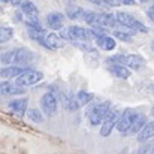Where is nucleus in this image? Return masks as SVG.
Segmentation results:
<instances>
[{"mask_svg":"<svg viewBox=\"0 0 154 154\" xmlns=\"http://www.w3.org/2000/svg\"><path fill=\"white\" fill-rule=\"evenodd\" d=\"M61 39H66V41H72L75 44H79V42H88L93 39V35H91V30L90 29H84V27H79V26H70V27H66L61 30L60 33Z\"/></svg>","mask_w":154,"mask_h":154,"instance_id":"nucleus-1","label":"nucleus"},{"mask_svg":"<svg viewBox=\"0 0 154 154\" xmlns=\"http://www.w3.org/2000/svg\"><path fill=\"white\" fill-rule=\"evenodd\" d=\"M115 18H117V21H118L120 26L133 30V33L135 32H138V33H147L148 32V27L144 23H141L138 18H135L133 15H130L129 12H117L115 14Z\"/></svg>","mask_w":154,"mask_h":154,"instance_id":"nucleus-2","label":"nucleus"},{"mask_svg":"<svg viewBox=\"0 0 154 154\" xmlns=\"http://www.w3.org/2000/svg\"><path fill=\"white\" fill-rule=\"evenodd\" d=\"M32 60H33V54L26 48L11 50V51H6L2 55V61L6 63V64H12V63L26 64V63H30Z\"/></svg>","mask_w":154,"mask_h":154,"instance_id":"nucleus-3","label":"nucleus"},{"mask_svg":"<svg viewBox=\"0 0 154 154\" xmlns=\"http://www.w3.org/2000/svg\"><path fill=\"white\" fill-rule=\"evenodd\" d=\"M109 111H111L109 102H100V103L93 105V106L90 108V111H88L90 124H91V126H97V124L102 126V123L105 121V118H106V115L109 114Z\"/></svg>","mask_w":154,"mask_h":154,"instance_id":"nucleus-4","label":"nucleus"},{"mask_svg":"<svg viewBox=\"0 0 154 154\" xmlns=\"http://www.w3.org/2000/svg\"><path fill=\"white\" fill-rule=\"evenodd\" d=\"M136 115H138V112H136L135 109H132V108L124 109V111L121 112L120 120H118L117 130H118L120 133H123V135H127L129 130H130V127H132V124H133V121H135V117H136Z\"/></svg>","mask_w":154,"mask_h":154,"instance_id":"nucleus-5","label":"nucleus"},{"mask_svg":"<svg viewBox=\"0 0 154 154\" xmlns=\"http://www.w3.org/2000/svg\"><path fill=\"white\" fill-rule=\"evenodd\" d=\"M120 117H121V112H120L118 109H115V108H111L109 114L106 115L105 121L102 123V127H100V135H102L103 138L109 136V135H111V132H112V129H114V127H117Z\"/></svg>","mask_w":154,"mask_h":154,"instance_id":"nucleus-6","label":"nucleus"},{"mask_svg":"<svg viewBox=\"0 0 154 154\" xmlns=\"http://www.w3.org/2000/svg\"><path fill=\"white\" fill-rule=\"evenodd\" d=\"M44 73L33 70V69H27L26 72H23L18 78H15V84L21 85V87H27V85H35L39 81H42Z\"/></svg>","mask_w":154,"mask_h":154,"instance_id":"nucleus-7","label":"nucleus"},{"mask_svg":"<svg viewBox=\"0 0 154 154\" xmlns=\"http://www.w3.org/2000/svg\"><path fill=\"white\" fill-rule=\"evenodd\" d=\"M57 105H58V99L52 91H47L41 97V109L48 117H52L57 112Z\"/></svg>","mask_w":154,"mask_h":154,"instance_id":"nucleus-8","label":"nucleus"},{"mask_svg":"<svg viewBox=\"0 0 154 154\" xmlns=\"http://www.w3.org/2000/svg\"><path fill=\"white\" fill-rule=\"evenodd\" d=\"M41 44L48 50H60L64 47V41L61 39V36H58L55 33H47V36L44 38V41Z\"/></svg>","mask_w":154,"mask_h":154,"instance_id":"nucleus-9","label":"nucleus"},{"mask_svg":"<svg viewBox=\"0 0 154 154\" xmlns=\"http://www.w3.org/2000/svg\"><path fill=\"white\" fill-rule=\"evenodd\" d=\"M47 24L52 30H63L64 27V15L61 12H51L47 17Z\"/></svg>","mask_w":154,"mask_h":154,"instance_id":"nucleus-10","label":"nucleus"},{"mask_svg":"<svg viewBox=\"0 0 154 154\" xmlns=\"http://www.w3.org/2000/svg\"><path fill=\"white\" fill-rule=\"evenodd\" d=\"M21 12L26 14L30 21H39L38 17H39V11H38V6L32 2V0H24L23 5H21Z\"/></svg>","mask_w":154,"mask_h":154,"instance_id":"nucleus-11","label":"nucleus"},{"mask_svg":"<svg viewBox=\"0 0 154 154\" xmlns=\"http://www.w3.org/2000/svg\"><path fill=\"white\" fill-rule=\"evenodd\" d=\"M0 91H2V94L9 96V94H23L26 90H24V87H21V85H18V84L3 81L2 85H0Z\"/></svg>","mask_w":154,"mask_h":154,"instance_id":"nucleus-12","label":"nucleus"},{"mask_svg":"<svg viewBox=\"0 0 154 154\" xmlns=\"http://www.w3.org/2000/svg\"><path fill=\"white\" fill-rule=\"evenodd\" d=\"M144 64H145V60H144L141 55H138V54H129V55H126L124 66H127L130 70H132V69H133V70H138V69H141Z\"/></svg>","mask_w":154,"mask_h":154,"instance_id":"nucleus-13","label":"nucleus"},{"mask_svg":"<svg viewBox=\"0 0 154 154\" xmlns=\"http://www.w3.org/2000/svg\"><path fill=\"white\" fill-rule=\"evenodd\" d=\"M96 42H97V47L99 48H102L103 51H112L114 48H115V39L112 38V36H109V35H99L97 38H96Z\"/></svg>","mask_w":154,"mask_h":154,"instance_id":"nucleus-14","label":"nucleus"},{"mask_svg":"<svg viewBox=\"0 0 154 154\" xmlns=\"http://www.w3.org/2000/svg\"><path fill=\"white\" fill-rule=\"evenodd\" d=\"M27 99H15V100H11L9 102V109L12 111V112H15L17 115H20V117H23L24 114H26V111H27Z\"/></svg>","mask_w":154,"mask_h":154,"instance_id":"nucleus-15","label":"nucleus"},{"mask_svg":"<svg viewBox=\"0 0 154 154\" xmlns=\"http://www.w3.org/2000/svg\"><path fill=\"white\" fill-rule=\"evenodd\" d=\"M148 123H147V117L144 115V114H138L136 117H135V121H133V124H132V127H130V130H129V133L127 135H139L141 133V130L147 126Z\"/></svg>","mask_w":154,"mask_h":154,"instance_id":"nucleus-16","label":"nucleus"},{"mask_svg":"<svg viewBox=\"0 0 154 154\" xmlns=\"http://www.w3.org/2000/svg\"><path fill=\"white\" fill-rule=\"evenodd\" d=\"M109 69H111L112 75H115V76L120 78V79H127V78H130V75H132V70H130L127 66H124V64H112Z\"/></svg>","mask_w":154,"mask_h":154,"instance_id":"nucleus-17","label":"nucleus"},{"mask_svg":"<svg viewBox=\"0 0 154 154\" xmlns=\"http://www.w3.org/2000/svg\"><path fill=\"white\" fill-rule=\"evenodd\" d=\"M27 69L21 67V66H9V67H3L2 69V78H18L23 72H26Z\"/></svg>","mask_w":154,"mask_h":154,"instance_id":"nucleus-18","label":"nucleus"},{"mask_svg":"<svg viewBox=\"0 0 154 154\" xmlns=\"http://www.w3.org/2000/svg\"><path fill=\"white\" fill-rule=\"evenodd\" d=\"M84 14H85V11L76 5L67 6V9H66V15L70 20H84Z\"/></svg>","mask_w":154,"mask_h":154,"instance_id":"nucleus-19","label":"nucleus"},{"mask_svg":"<svg viewBox=\"0 0 154 154\" xmlns=\"http://www.w3.org/2000/svg\"><path fill=\"white\" fill-rule=\"evenodd\" d=\"M151 138H154V121L148 123V124L141 130V133L138 135V141H139V142H147V141H150Z\"/></svg>","mask_w":154,"mask_h":154,"instance_id":"nucleus-20","label":"nucleus"},{"mask_svg":"<svg viewBox=\"0 0 154 154\" xmlns=\"http://www.w3.org/2000/svg\"><path fill=\"white\" fill-rule=\"evenodd\" d=\"M76 99H78V102H79V105L82 106V105H87V103H90L91 100H93V94L91 93H88V91H84V90H79L76 94Z\"/></svg>","mask_w":154,"mask_h":154,"instance_id":"nucleus-21","label":"nucleus"},{"mask_svg":"<svg viewBox=\"0 0 154 154\" xmlns=\"http://www.w3.org/2000/svg\"><path fill=\"white\" fill-rule=\"evenodd\" d=\"M12 36H14V29H12V27L3 26V27L0 29V42H2V44L8 42Z\"/></svg>","mask_w":154,"mask_h":154,"instance_id":"nucleus-22","label":"nucleus"},{"mask_svg":"<svg viewBox=\"0 0 154 154\" xmlns=\"http://www.w3.org/2000/svg\"><path fill=\"white\" fill-rule=\"evenodd\" d=\"M27 115L33 123H44V115H42V111L39 109H29Z\"/></svg>","mask_w":154,"mask_h":154,"instance_id":"nucleus-23","label":"nucleus"},{"mask_svg":"<svg viewBox=\"0 0 154 154\" xmlns=\"http://www.w3.org/2000/svg\"><path fill=\"white\" fill-rule=\"evenodd\" d=\"M64 103H66V108H67L69 111H78V108L81 106L79 102H78V99H76V96H73V94L67 96Z\"/></svg>","mask_w":154,"mask_h":154,"instance_id":"nucleus-24","label":"nucleus"},{"mask_svg":"<svg viewBox=\"0 0 154 154\" xmlns=\"http://www.w3.org/2000/svg\"><path fill=\"white\" fill-rule=\"evenodd\" d=\"M114 38L120 39L121 42H132V41H133L132 35H130V33H126V32H123V30H115V32H114Z\"/></svg>","mask_w":154,"mask_h":154,"instance_id":"nucleus-25","label":"nucleus"},{"mask_svg":"<svg viewBox=\"0 0 154 154\" xmlns=\"http://www.w3.org/2000/svg\"><path fill=\"white\" fill-rule=\"evenodd\" d=\"M124 60H126V55L123 54H115V55H111L106 58V63H109L111 66L112 64H124Z\"/></svg>","mask_w":154,"mask_h":154,"instance_id":"nucleus-26","label":"nucleus"},{"mask_svg":"<svg viewBox=\"0 0 154 154\" xmlns=\"http://www.w3.org/2000/svg\"><path fill=\"white\" fill-rule=\"evenodd\" d=\"M106 5L109 6H120V5H127V6H133L136 5V0H105Z\"/></svg>","mask_w":154,"mask_h":154,"instance_id":"nucleus-27","label":"nucleus"},{"mask_svg":"<svg viewBox=\"0 0 154 154\" xmlns=\"http://www.w3.org/2000/svg\"><path fill=\"white\" fill-rule=\"evenodd\" d=\"M147 15H148V18H150V20H151V21L154 23V3L151 5V6H150V8H148V11H147Z\"/></svg>","mask_w":154,"mask_h":154,"instance_id":"nucleus-28","label":"nucleus"},{"mask_svg":"<svg viewBox=\"0 0 154 154\" xmlns=\"http://www.w3.org/2000/svg\"><path fill=\"white\" fill-rule=\"evenodd\" d=\"M23 2H24V0H9V3H11V5H14V6H21V5H23Z\"/></svg>","mask_w":154,"mask_h":154,"instance_id":"nucleus-29","label":"nucleus"},{"mask_svg":"<svg viewBox=\"0 0 154 154\" xmlns=\"http://www.w3.org/2000/svg\"><path fill=\"white\" fill-rule=\"evenodd\" d=\"M90 3H94V5H102V2H105V0H88Z\"/></svg>","mask_w":154,"mask_h":154,"instance_id":"nucleus-30","label":"nucleus"},{"mask_svg":"<svg viewBox=\"0 0 154 154\" xmlns=\"http://www.w3.org/2000/svg\"><path fill=\"white\" fill-rule=\"evenodd\" d=\"M139 2H142V3H147V2H150V0H139Z\"/></svg>","mask_w":154,"mask_h":154,"instance_id":"nucleus-31","label":"nucleus"},{"mask_svg":"<svg viewBox=\"0 0 154 154\" xmlns=\"http://www.w3.org/2000/svg\"><path fill=\"white\" fill-rule=\"evenodd\" d=\"M151 114L154 115V105H153V108H151Z\"/></svg>","mask_w":154,"mask_h":154,"instance_id":"nucleus-32","label":"nucleus"},{"mask_svg":"<svg viewBox=\"0 0 154 154\" xmlns=\"http://www.w3.org/2000/svg\"><path fill=\"white\" fill-rule=\"evenodd\" d=\"M151 48H153V51H154V41L151 42Z\"/></svg>","mask_w":154,"mask_h":154,"instance_id":"nucleus-33","label":"nucleus"},{"mask_svg":"<svg viewBox=\"0 0 154 154\" xmlns=\"http://www.w3.org/2000/svg\"><path fill=\"white\" fill-rule=\"evenodd\" d=\"M150 154H154V147L151 148V151H150Z\"/></svg>","mask_w":154,"mask_h":154,"instance_id":"nucleus-34","label":"nucleus"},{"mask_svg":"<svg viewBox=\"0 0 154 154\" xmlns=\"http://www.w3.org/2000/svg\"><path fill=\"white\" fill-rule=\"evenodd\" d=\"M2 2H3V3H9V0H2Z\"/></svg>","mask_w":154,"mask_h":154,"instance_id":"nucleus-35","label":"nucleus"}]
</instances>
